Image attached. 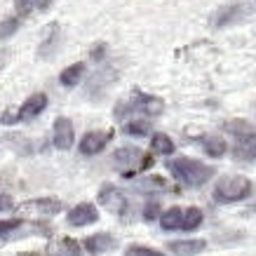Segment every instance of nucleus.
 Returning a JSON list of instances; mask_svg holds the SVG:
<instances>
[{
	"label": "nucleus",
	"mask_w": 256,
	"mask_h": 256,
	"mask_svg": "<svg viewBox=\"0 0 256 256\" xmlns=\"http://www.w3.org/2000/svg\"><path fill=\"white\" fill-rule=\"evenodd\" d=\"M167 170L174 174V176L186 184V186H204L212 176H214V167L210 164H202L200 160H193V158H174L167 162Z\"/></svg>",
	"instance_id": "obj_1"
},
{
	"label": "nucleus",
	"mask_w": 256,
	"mask_h": 256,
	"mask_svg": "<svg viewBox=\"0 0 256 256\" xmlns=\"http://www.w3.org/2000/svg\"><path fill=\"white\" fill-rule=\"evenodd\" d=\"M252 193V181L247 176H224L218 178L214 188V200L218 202H238L249 198Z\"/></svg>",
	"instance_id": "obj_2"
},
{
	"label": "nucleus",
	"mask_w": 256,
	"mask_h": 256,
	"mask_svg": "<svg viewBox=\"0 0 256 256\" xmlns=\"http://www.w3.org/2000/svg\"><path fill=\"white\" fill-rule=\"evenodd\" d=\"M164 104L162 99H158V96H148V94H132V99L124 101V104H120L116 110V116H127V113H134V110H144V113H148V116H158V113H162Z\"/></svg>",
	"instance_id": "obj_3"
},
{
	"label": "nucleus",
	"mask_w": 256,
	"mask_h": 256,
	"mask_svg": "<svg viewBox=\"0 0 256 256\" xmlns=\"http://www.w3.org/2000/svg\"><path fill=\"white\" fill-rule=\"evenodd\" d=\"M62 200L56 198H38V200H26L16 207L19 216H54L62 212Z\"/></svg>",
	"instance_id": "obj_4"
},
{
	"label": "nucleus",
	"mask_w": 256,
	"mask_h": 256,
	"mask_svg": "<svg viewBox=\"0 0 256 256\" xmlns=\"http://www.w3.org/2000/svg\"><path fill=\"white\" fill-rule=\"evenodd\" d=\"M99 202L108 212H113V214H124L127 212V198H124V193L120 188L110 186V184H106L99 190Z\"/></svg>",
	"instance_id": "obj_5"
},
{
	"label": "nucleus",
	"mask_w": 256,
	"mask_h": 256,
	"mask_svg": "<svg viewBox=\"0 0 256 256\" xmlns=\"http://www.w3.org/2000/svg\"><path fill=\"white\" fill-rule=\"evenodd\" d=\"M113 139V130H92L87 132L80 141V153L82 156H94L101 148H106V144Z\"/></svg>",
	"instance_id": "obj_6"
},
{
	"label": "nucleus",
	"mask_w": 256,
	"mask_h": 256,
	"mask_svg": "<svg viewBox=\"0 0 256 256\" xmlns=\"http://www.w3.org/2000/svg\"><path fill=\"white\" fill-rule=\"evenodd\" d=\"M96 218H99V212L94 204L90 202H82V204H76L73 210L68 212V224L80 228V226H90V224H96Z\"/></svg>",
	"instance_id": "obj_7"
},
{
	"label": "nucleus",
	"mask_w": 256,
	"mask_h": 256,
	"mask_svg": "<svg viewBox=\"0 0 256 256\" xmlns=\"http://www.w3.org/2000/svg\"><path fill=\"white\" fill-rule=\"evenodd\" d=\"M73 139H76V134H73V124H70L68 118H56L54 120V146L59 150H68L73 146Z\"/></svg>",
	"instance_id": "obj_8"
},
{
	"label": "nucleus",
	"mask_w": 256,
	"mask_h": 256,
	"mask_svg": "<svg viewBox=\"0 0 256 256\" xmlns=\"http://www.w3.org/2000/svg\"><path fill=\"white\" fill-rule=\"evenodd\" d=\"M47 106V96L42 92L38 94H31L28 99L24 101V106L19 108V120H31V118H36L40 113V110H45Z\"/></svg>",
	"instance_id": "obj_9"
},
{
	"label": "nucleus",
	"mask_w": 256,
	"mask_h": 256,
	"mask_svg": "<svg viewBox=\"0 0 256 256\" xmlns=\"http://www.w3.org/2000/svg\"><path fill=\"white\" fill-rule=\"evenodd\" d=\"M247 5L244 2H233V5H226V8H221L214 14V26H226V24L235 22V19H240L242 14H247Z\"/></svg>",
	"instance_id": "obj_10"
},
{
	"label": "nucleus",
	"mask_w": 256,
	"mask_h": 256,
	"mask_svg": "<svg viewBox=\"0 0 256 256\" xmlns=\"http://www.w3.org/2000/svg\"><path fill=\"white\" fill-rule=\"evenodd\" d=\"M207 249L204 240H174L170 242V252L176 256H195Z\"/></svg>",
	"instance_id": "obj_11"
},
{
	"label": "nucleus",
	"mask_w": 256,
	"mask_h": 256,
	"mask_svg": "<svg viewBox=\"0 0 256 256\" xmlns=\"http://www.w3.org/2000/svg\"><path fill=\"white\" fill-rule=\"evenodd\" d=\"M82 247H85L90 254H104V252H108V249L116 247V240H113L108 233H96V235H90V238L82 242Z\"/></svg>",
	"instance_id": "obj_12"
},
{
	"label": "nucleus",
	"mask_w": 256,
	"mask_h": 256,
	"mask_svg": "<svg viewBox=\"0 0 256 256\" xmlns=\"http://www.w3.org/2000/svg\"><path fill=\"white\" fill-rule=\"evenodd\" d=\"M24 228L22 218H12V221H0V247L10 242L14 235H19V230Z\"/></svg>",
	"instance_id": "obj_13"
},
{
	"label": "nucleus",
	"mask_w": 256,
	"mask_h": 256,
	"mask_svg": "<svg viewBox=\"0 0 256 256\" xmlns=\"http://www.w3.org/2000/svg\"><path fill=\"white\" fill-rule=\"evenodd\" d=\"M181 224H184V212L178 207H172L160 216V226L164 230H176V228H181Z\"/></svg>",
	"instance_id": "obj_14"
},
{
	"label": "nucleus",
	"mask_w": 256,
	"mask_h": 256,
	"mask_svg": "<svg viewBox=\"0 0 256 256\" xmlns=\"http://www.w3.org/2000/svg\"><path fill=\"white\" fill-rule=\"evenodd\" d=\"M202 146L207 150V156L212 158H221L226 153V141L218 136V134H210V136H204L202 139Z\"/></svg>",
	"instance_id": "obj_15"
},
{
	"label": "nucleus",
	"mask_w": 256,
	"mask_h": 256,
	"mask_svg": "<svg viewBox=\"0 0 256 256\" xmlns=\"http://www.w3.org/2000/svg\"><path fill=\"white\" fill-rule=\"evenodd\" d=\"M150 150L158 153V156H170L172 150H174V144H172V139L167 134L158 132V134H153V139H150Z\"/></svg>",
	"instance_id": "obj_16"
},
{
	"label": "nucleus",
	"mask_w": 256,
	"mask_h": 256,
	"mask_svg": "<svg viewBox=\"0 0 256 256\" xmlns=\"http://www.w3.org/2000/svg\"><path fill=\"white\" fill-rule=\"evenodd\" d=\"M82 70H85V64L82 62H78V64H73V66H68V68H64V73H62V85L64 87H76L78 85V80H80V76H82Z\"/></svg>",
	"instance_id": "obj_17"
},
{
	"label": "nucleus",
	"mask_w": 256,
	"mask_h": 256,
	"mask_svg": "<svg viewBox=\"0 0 256 256\" xmlns=\"http://www.w3.org/2000/svg\"><path fill=\"white\" fill-rule=\"evenodd\" d=\"M52 256H82V254H80L78 242L66 238V240H62L56 247H52Z\"/></svg>",
	"instance_id": "obj_18"
},
{
	"label": "nucleus",
	"mask_w": 256,
	"mask_h": 256,
	"mask_svg": "<svg viewBox=\"0 0 256 256\" xmlns=\"http://www.w3.org/2000/svg\"><path fill=\"white\" fill-rule=\"evenodd\" d=\"M136 160H141V150L134 146H127V148H120L116 153V162L118 164H124V167H130V164H134Z\"/></svg>",
	"instance_id": "obj_19"
},
{
	"label": "nucleus",
	"mask_w": 256,
	"mask_h": 256,
	"mask_svg": "<svg viewBox=\"0 0 256 256\" xmlns=\"http://www.w3.org/2000/svg\"><path fill=\"white\" fill-rule=\"evenodd\" d=\"M235 160H244V162H256V139L244 141L235 148Z\"/></svg>",
	"instance_id": "obj_20"
},
{
	"label": "nucleus",
	"mask_w": 256,
	"mask_h": 256,
	"mask_svg": "<svg viewBox=\"0 0 256 256\" xmlns=\"http://www.w3.org/2000/svg\"><path fill=\"white\" fill-rule=\"evenodd\" d=\"M200 224H202V212L198 207H190V210L184 212V224H181L184 230H195Z\"/></svg>",
	"instance_id": "obj_21"
},
{
	"label": "nucleus",
	"mask_w": 256,
	"mask_h": 256,
	"mask_svg": "<svg viewBox=\"0 0 256 256\" xmlns=\"http://www.w3.org/2000/svg\"><path fill=\"white\" fill-rule=\"evenodd\" d=\"M14 8H16V14L19 16H26V14H31L33 10L40 8V0H16Z\"/></svg>",
	"instance_id": "obj_22"
},
{
	"label": "nucleus",
	"mask_w": 256,
	"mask_h": 256,
	"mask_svg": "<svg viewBox=\"0 0 256 256\" xmlns=\"http://www.w3.org/2000/svg\"><path fill=\"white\" fill-rule=\"evenodd\" d=\"M148 132H150V124L146 120H134L127 124V134H132V136H146Z\"/></svg>",
	"instance_id": "obj_23"
},
{
	"label": "nucleus",
	"mask_w": 256,
	"mask_h": 256,
	"mask_svg": "<svg viewBox=\"0 0 256 256\" xmlns=\"http://www.w3.org/2000/svg\"><path fill=\"white\" fill-rule=\"evenodd\" d=\"M124 256H162V252L150 247H141V244H132V247H127Z\"/></svg>",
	"instance_id": "obj_24"
},
{
	"label": "nucleus",
	"mask_w": 256,
	"mask_h": 256,
	"mask_svg": "<svg viewBox=\"0 0 256 256\" xmlns=\"http://www.w3.org/2000/svg\"><path fill=\"white\" fill-rule=\"evenodd\" d=\"M144 190H162L164 186H167V181H164L162 176H148V178H144L139 184Z\"/></svg>",
	"instance_id": "obj_25"
},
{
	"label": "nucleus",
	"mask_w": 256,
	"mask_h": 256,
	"mask_svg": "<svg viewBox=\"0 0 256 256\" xmlns=\"http://www.w3.org/2000/svg\"><path fill=\"white\" fill-rule=\"evenodd\" d=\"M19 28V19L16 16H10V19H5V22L0 24V38H10L12 33Z\"/></svg>",
	"instance_id": "obj_26"
},
{
	"label": "nucleus",
	"mask_w": 256,
	"mask_h": 256,
	"mask_svg": "<svg viewBox=\"0 0 256 256\" xmlns=\"http://www.w3.org/2000/svg\"><path fill=\"white\" fill-rule=\"evenodd\" d=\"M158 214H160V204H158V202H148V207L144 210V218H146V221H153Z\"/></svg>",
	"instance_id": "obj_27"
},
{
	"label": "nucleus",
	"mask_w": 256,
	"mask_h": 256,
	"mask_svg": "<svg viewBox=\"0 0 256 256\" xmlns=\"http://www.w3.org/2000/svg\"><path fill=\"white\" fill-rule=\"evenodd\" d=\"M12 210V198L10 195H0V212Z\"/></svg>",
	"instance_id": "obj_28"
},
{
	"label": "nucleus",
	"mask_w": 256,
	"mask_h": 256,
	"mask_svg": "<svg viewBox=\"0 0 256 256\" xmlns=\"http://www.w3.org/2000/svg\"><path fill=\"white\" fill-rule=\"evenodd\" d=\"M104 50H106V45H104V42H99V45H94V50H92V59H101V52H104Z\"/></svg>",
	"instance_id": "obj_29"
},
{
	"label": "nucleus",
	"mask_w": 256,
	"mask_h": 256,
	"mask_svg": "<svg viewBox=\"0 0 256 256\" xmlns=\"http://www.w3.org/2000/svg\"><path fill=\"white\" fill-rule=\"evenodd\" d=\"M8 62H10V52L8 50H2V52H0V68H2Z\"/></svg>",
	"instance_id": "obj_30"
},
{
	"label": "nucleus",
	"mask_w": 256,
	"mask_h": 256,
	"mask_svg": "<svg viewBox=\"0 0 256 256\" xmlns=\"http://www.w3.org/2000/svg\"><path fill=\"white\" fill-rule=\"evenodd\" d=\"M50 5H52V0H40V8L38 10H47Z\"/></svg>",
	"instance_id": "obj_31"
}]
</instances>
